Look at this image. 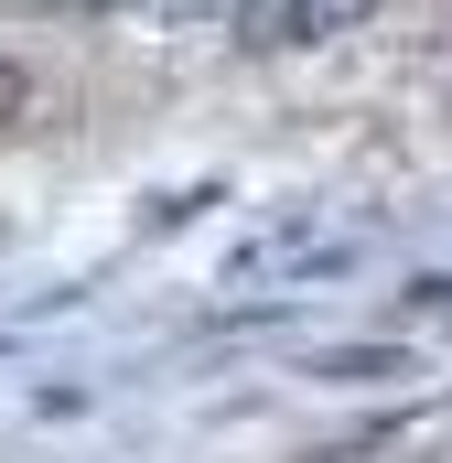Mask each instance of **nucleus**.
I'll use <instances>...</instances> for the list:
<instances>
[{
  "label": "nucleus",
  "mask_w": 452,
  "mask_h": 463,
  "mask_svg": "<svg viewBox=\"0 0 452 463\" xmlns=\"http://www.w3.org/2000/svg\"><path fill=\"white\" fill-rule=\"evenodd\" d=\"M377 0H237V43H259V54H291V43H334L355 33Z\"/></svg>",
  "instance_id": "1"
},
{
  "label": "nucleus",
  "mask_w": 452,
  "mask_h": 463,
  "mask_svg": "<svg viewBox=\"0 0 452 463\" xmlns=\"http://www.w3.org/2000/svg\"><path fill=\"white\" fill-rule=\"evenodd\" d=\"M313 377H344V388H366V377H420V355L410 345H334V355H313Z\"/></svg>",
  "instance_id": "2"
},
{
  "label": "nucleus",
  "mask_w": 452,
  "mask_h": 463,
  "mask_svg": "<svg viewBox=\"0 0 452 463\" xmlns=\"http://www.w3.org/2000/svg\"><path fill=\"white\" fill-rule=\"evenodd\" d=\"M420 313H431V324H452V280H410V324H420Z\"/></svg>",
  "instance_id": "3"
}]
</instances>
